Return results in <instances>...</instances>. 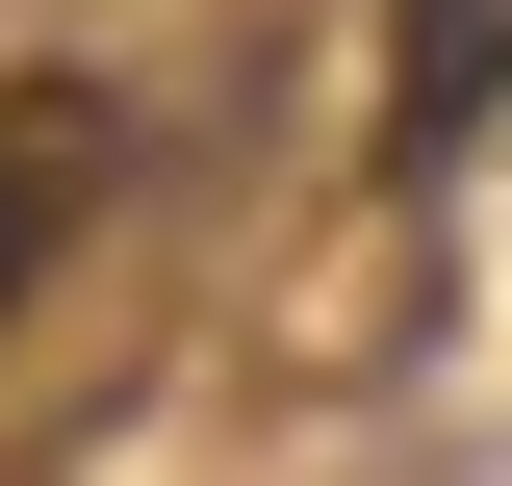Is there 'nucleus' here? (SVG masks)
<instances>
[{
    "instance_id": "obj_1",
    "label": "nucleus",
    "mask_w": 512,
    "mask_h": 486,
    "mask_svg": "<svg viewBox=\"0 0 512 486\" xmlns=\"http://www.w3.org/2000/svg\"><path fill=\"white\" fill-rule=\"evenodd\" d=\"M512 103V0H384V154L436 180V154H487Z\"/></svg>"
},
{
    "instance_id": "obj_2",
    "label": "nucleus",
    "mask_w": 512,
    "mask_h": 486,
    "mask_svg": "<svg viewBox=\"0 0 512 486\" xmlns=\"http://www.w3.org/2000/svg\"><path fill=\"white\" fill-rule=\"evenodd\" d=\"M77 205H103V103H77V77H0V307L52 282Z\"/></svg>"
}]
</instances>
